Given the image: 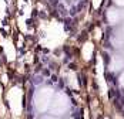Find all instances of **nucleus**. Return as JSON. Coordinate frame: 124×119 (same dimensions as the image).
Segmentation results:
<instances>
[{
    "mask_svg": "<svg viewBox=\"0 0 124 119\" xmlns=\"http://www.w3.org/2000/svg\"><path fill=\"white\" fill-rule=\"evenodd\" d=\"M67 109H69V99L66 98V95H63V94L56 95V98L53 99V102L50 105L51 113H54V115H63Z\"/></svg>",
    "mask_w": 124,
    "mask_h": 119,
    "instance_id": "f03ea898",
    "label": "nucleus"
},
{
    "mask_svg": "<svg viewBox=\"0 0 124 119\" xmlns=\"http://www.w3.org/2000/svg\"><path fill=\"white\" fill-rule=\"evenodd\" d=\"M9 102L13 113L19 115L22 112V91L19 88H12L9 92Z\"/></svg>",
    "mask_w": 124,
    "mask_h": 119,
    "instance_id": "7ed1b4c3",
    "label": "nucleus"
},
{
    "mask_svg": "<svg viewBox=\"0 0 124 119\" xmlns=\"http://www.w3.org/2000/svg\"><path fill=\"white\" fill-rule=\"evenodd\" d=\"M91 54H93V44L91 43H87L86 46H84V48H83V57L86 60H90Z\"/></svg>",
    "mask_w": 124,
    "mask_h": 119,
    "instance_id": "20e7f679",
    "label": "nucleus"
},
{
    "mask_svg": "<svg viewBox=\"0 0 124 119\" xmlns=\"http://www.w3.org/2000/svg\"><path fill=\"white\" fill-rule=\"evenodd\" d=\"M51 98H53V91L50 88H43L34 95V105L40 112H44L51 105Z\"/></svg>",
    "mask_w": 124,
    "mask_h": 119,
    "instance_id": "f257e3e1",
    "label": "nucleus"
},
{
    "mask_svg": "<svg viewBox=\"0 0 124 119\" xmlns=\"http://www.w3.org/2000/svg\"><path fill=\"white\" fill-rule=\"evenodd\" d=\"M44 119H51V118H44Z\"/></svg>",
    "mask_w": 124,
    "mask_h": 119,
    "instance_id": "6e6552de",
    "label": "nucleus"
},
{
    "mask_svg": "<svg viewBox=\"0 0 124 119\" xmlns=\"http://www.w3.org/2000/svg\"><path fill=\"white\" fill-rule=\"evenodd\" d=\"M120 82H121V85L124 86V74L121 75V78H120Z\"/></svg>",
    "mask_w": 124,
    "mask_h": 119,
    "instance_id": "423d86ee",
    "label": "nucleus"
},
{
    "mask_svg": "<svg viewBox=\"0 0 124 119\" xmlns=\"http://www.w3.org/2000/svg\"><path fill=\"white\" fill-rule=\"evenodd\" d=\"M100 3H101V0H94V7H99Z\"/></svg>",
    "mask_w": 124,
    "mask_h": 119,
    "instance_id": "39448f33",
    "label": "nucleus"
},
{
    "mask_svg": "<svg viewBox=\"0 0 124 119\" xmlns=\"http://www.w3.org/2000/svg\"><path fill=\"white\" fill-rule=\"evenodd\" d=\"M116 1H117L118 4H124V0H116Z\"/></svg>",
    "mask_w": 124,
    "mask_h": 119,
    "instance_id": "0eeeda50",
    "label": "nucleus"
}]
</instances>
